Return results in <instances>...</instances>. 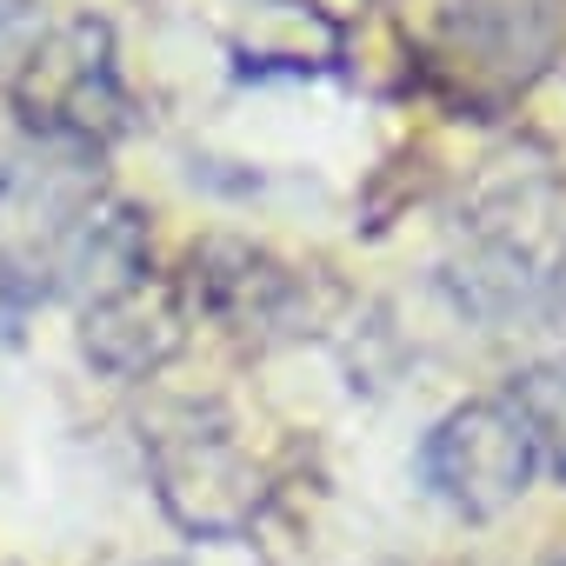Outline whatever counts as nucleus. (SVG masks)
<instances>
[{
    "instance_id": "f257e3e1",
    "label": "nucleus",
    "mask_w": 566,
    "mask_h": 566,
    "mask_svg": "<svg viewBox=\"0 0 566 566\" xmlns=\"http://www.w3.org/2000/svg\"><path fill=\"white\" fill-rule=\"evenodd\" d=\"M539 473V447L506 400H467L420 440V480L467 520L506 513Z\"/></svg>"
},
{
    "instance_id": "7ed1b4c3",
    "label": "nucleus",
    "mask_w": 566,
    "mask_h": 566,
    "mask_svg": "<svg viewBox=\"0 0 566 566\" xmlns=\"http://www.w3.org/2000/svg\"><path fill=\"white\" fill-rule=\"evenodd\" d=\"M566 34V0H460L453 54L473 81H500L506 94L539 81Z\"/></svg>"
},
{
    "instance_id": "20e7f679",
    "label": "nucleus",
    "mask_w": 566,
    "mask_h": 566,
    "mask_svg": "<svg viewBox=\"0 0 566 566\" xmlns=\"http://www.w3.org/2000/svg\"><path fill=\"white\" fill-rule=\"evenodd\" d=\"M506 407L526 420V433H533L539 460H546V467L566 480V360L513 374V394H506Z\"/></svg>"
},
{
    "instance_id": "39448f33",
    "label": "nucleus",
    "mask_w": 566,
    "mask_h": 566,
    "mask_svg": "<svg viewBox=\"0 0 566 566\" xmlns=\"http://www.w3.org/2000/svg\"><path fill=\"white\" fill-rule=\"evenodd\" d=\"M8 187H14V167H8V154H0V200H8Z\"/></svg>"
},
{
    "instance_id": "f03ea898",
    "label": "nucleus",
    "mask_w": 566,
    "mask_h": 566,
    "mask_svg": "<svg viewBox=\"0 0 566 566\" xmlns=\"http://www.w3.org/2000/svg\"><path fill=\"white\" fill-rule=\"evenodd\" d=\"M14 101L28 107V120H41L48 134H74V140H107L127 120L120 101V74H114V41L94 21H74L67 34H54L48 48L28 54Z\"/></svg>"
},
{
    "instance_id": "423d86ee",
    "label": "nucleus",
    "mask_w": 566,
    "mask_h": 566,
    "mask_svg": "<svg viewBox=\"0 0 566 566\" xmlns=\"http://www.w3.org/2000/svg\"><path fill=\"white\" fill-rule=\"evenodd\" d=\"M539 566H566V553H553V559H539Z\"/></svg>"
},
{
    "instance_id": "0eeeda50",
    "label": "nucleus",
    "mask_w": 566,
    "mask_h": 566,
    "mask_svg": "<svg viewBox=\"0 0 566 566\" xmlns=\"http://www.w3.org/2000/svg\"><path fill=\"white\" fill-rule=\"evenodd\" d=\"M559 301H566V266H559Z\"/></svg>"
}]
</instances>
